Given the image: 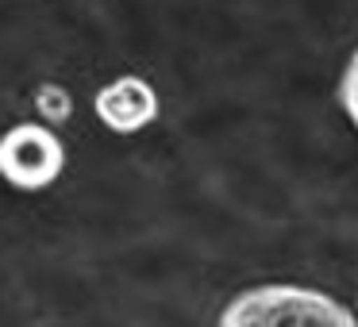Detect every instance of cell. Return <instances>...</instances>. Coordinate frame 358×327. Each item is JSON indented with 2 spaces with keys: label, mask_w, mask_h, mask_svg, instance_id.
<instances>
[{
  "label": "cell",
  "mask_w": 358,
  "mask_h": 327,
  "mask_svg": "<svg viewBox=\"0 0 358 327\" xmlns=\"http://www.w3.org/2000/svg\"><path fill=\"white\" fill-rule=\"evenodd\" d=\"M93 112L108 131L116 135H135L158 119V93L147 78L139 73H124V78L108 81L101 93L93 96Z\"/></svg>",
  "instance_id": "3957f363"
},
{
  "label": "cell",
  "mask_w": 358,
  "mask_h": 327,
  "mask_svg": "<svg viewBox=\"0 0 358 327\" xmlns=\"http://www.w3.org/2000/svg\"><path fill=\"white\" fill-rule=\"evenodd\" d=\"M224 327H355L358 312L304 285H255L220 312Z\"/></svg>",
  "instance_id": "6da1fadb"
},
{
  "label": "cell",
  "mask_w": 358,
  "mask_h": 327,
  "mask_svg": "<svg viewBox=\"0 0 358 327\" xmlns=\"http://www.w3.org/2000/svg\"><path fill=\"white\" fill-rule=\"evenodd\" d=\"M66 170V147L50 124H16L0 139V177L20 193L55 185Z\"/></svg>",
  "instance_id": "7a4b0ae2"
},
{
  "label": "cell",
  "mask_w": 358,
  "mask_h": 327,
  "mask_svg": "<svg viewBox=\"0 0 358 327\" xmlns=\"http://www.w3.org/2000/svg\"><path fill=\"white\" fill-rule=\"evenodd\" d=\"M35 108H39V116L47 119V124H66L70 119V93H66L62 85H43L39 96H35Z\"/></svg>",
  "instance_id": "277c9868"
},
{
  "label": "cell",
  "mask_w": 358,
  "mask_h": 327,
  "mask_svg": "<svg viewBox=\"0 0 358 327\" xmlns=\"http://www.w3.org/2000/svg\"><path fill=\"white\" fill-rule=\"evenodd\" d=\"M339 101H343V112H347V119L358 127V50L350 54L347 70H343V81H339Z\"/></svg>",
  "instance_id": "5b68a950"
}]
</instances>
